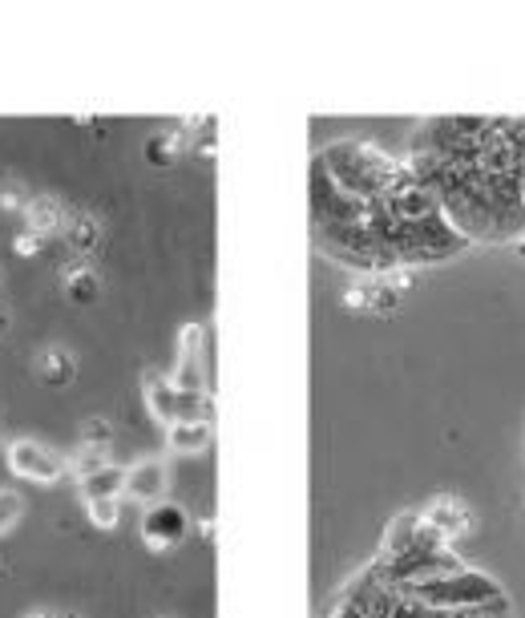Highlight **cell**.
Instances as JSON below:
<instances>
[{"label": "cell", "instance_id": "cell-1", "mask_svg": "<svg viewBox=\"0 0 525 618\" xmlns=\"http://www.w3.org/2000/svg\"><path fill=\"white\" fill-rule=\"evenodd\" d=\"M412 178L461 239H525V122H429L412 150Z\"/></svg>", "mask_w": 525, "mask_h": 618}, {"label": "cell", "instance_id": "cell-2", "mask_svg": "<svg viewBox=\"0 0 525 618\" xmlns=\"http://www.w3.org/2000/svg\"><path fill=\"white\" fill-rule=\"evenodd\" d=\"M146 400H150V412L154 417L170 429V425H178V421H206V396L202 392H178L170 380H162V376H146Z\"/></svg>", "mask_w": 525, "mask_h": 618}, {"label": "cell", "instance_id": "cell-3", "mask_svg": "<svg viewBox=\"0 0 525 618\" xmlns=\"http://www.w3.org/2000/svg\"><path fill=\"white\" fill-rule=\"evenodd\" d=\"M5 461H9V469H13L17 477L37 481V485H53V481H61V477H65V469H69L61 453L45 449V445H41V441H33V437L13 441V445L5 449Z\"/></svg>", "mask_w": 525, "mask_h": 618}, {"label": "cell", "instance_id": "cell-4", "mask_svg": "<svg viewBox=\"0 0 525 618\" xmlns=\"http://www.w3.org/2000/svg\"><path fill=\"white\" fill-rule=\"evenodd\" d=\"M186 530H190V518H186V509L174 505V501H158V505H150L142 513V542L154 554H166V550L182 546Z\"/></svg>", "mask_w": 525, "mask_h": 618}, {"label": "cell", "instance_id": "cell-5", "mask_svg": "<svg viewBox=\"0 0 525 618\" xmlns=\"http://www.w3.org/2000/svg\"><path fill=\"white\" fill-rule=\"evenodd\" d=\"M166 489H170V469H166V461L162 457H142V461H134L130 469H126V489H122V497H130V501H138V505H158V501H166Z\"/></svg>", "mask_w": 525, "mask_h": 618}, {"label": "cell", "instance_id": "cell-6", "mask_svg": "<svg viewBox=\"0 0 525 618\" xmlns=\"http://www.w3.org/2000/svg\"><path fill=\"white\" fill-rule=\"evenodd\" d=\"M170 384L178 392H202V384H206L202 380V328L198 324H190L182 332V348H178V364H174Z\"/></svg>", "mask_w": 525, "mask_h": 618}, {"label": "cell", "instance_id": "cell-7", "mask_svg": "<svg viewBox=\"0 0 525 618\" xmlns=\"http://www.w3.org/2000/svg\"><path fill=\"white\" fill-rule=\"evenodd\" d=\"M25 223H29V231H33L37 239H45V235L65 231L69 215H65V206H61L53 194H37V198L25 202Z\"/></svg>", "mask_w": 525, "mask_h": 618}, {"label": "cell", "instance_id": "cell-8", "mask_svg": "<svg viewBox=\"0 0 525 618\" xmlns=\"http://www.w3.org/2000/svg\"><path fill=\"white\" fill-rule=\"evenodd\" d=\"M166 445L170 453H182V457H194V453H206L210 445V421H178L166 429Z\"/></svg>", "mask_w": 525, "mask_h": 618}, {"label": "cell", "instance_id": "cell-9", "mask_svg": "<svg viewBox=\"0 0 525 618\" xmlns=\"http://www.w3.org/2000/svg\"><path fill=\"white\" fill-rule=\"evenodd\" d=\"M77 485H81V497H85V501L122 497V489H126V469H122V465H105V469H97V473L81 477Z\"/></svg>", "mask_w": 525, "mask_h": 618}, {"label": "cell", "instance_id": "cell-10", "mask_svg": "<svg viewBox=\"0 0 525 618\" xmlns=\"http://www.w3.org/2000/svg\"><path fill=\"white\" fill-rule=\"evenodd\" d=\"M37 372H41V380L45 384H53V388H65L69 380H73V372H77V360H73V352L69 348H45L41 356H37Z\"/></svg>", "mask_w": 525, "mask_h": 618}, {"label": "cell", "instance_id": "cell-11", "mask_svg": "<svg viewBox=\"0 0 525 618\" xmlns=\"http://www.w3.org/2000/svg\"><path fill=\"white\" fill-rule=\"evenodd\" d=\"M65 295L73 303H93L97 299V275L89 267H69L65 271Z\"/></svg>", "mask_w": 525, "mask_h": 618}, {"label": "cell", "instance_id": "cell-12", "mask_svg": "<svg viewBox=\"0 0 525 618\" xmlns=\"http://www.w3.org/2000/svg\"><path fill=\"white\" fill-rule=\"evenodd\" d=\"M122 497H101V501H85V513H89V522L97 530H114L122 522Z\"/></svg>", "mask_w": 525, "mask_h": 618}, {"label": "cell", "instance_id": "cell-13", "mask_svg": "<svg viewBox=\"0 0 525 618\" xmlns=\"http://www.w3.org/2000/svg\"><path fill=\"white\" fill-rule=\"evenodd\" d=\"M73 473H77V481L81 477H89V473H97V469H105V465H114L110 461V449H93V445H77V453H73Z\"/></svg>", "mask_w": 525, "mask_h": 618}, {"label": "cell", "instance_id": "cell-14", "mask_svg": "<svg viewBox=\"0 0 525 618\" xmlns=\"http://www.w3.org/2000/svg\"><path fill=\"white\" fill-rule=\"evenodd\" d=\"M65 235H69V243H73L77 251H89V247L97 243L101 227H97V219H89V215H73V219L65 223Z\"/></svg>", "mask_w": 525, "mask_h": 618}, {"label": "cell", "instance_id": "cell-15", "mask_svg": "<svg viewBox=\"0 0 525 618\" xmlns=\"http://www.w3.org/2000/svg\"><path fill=\"white\" fill-rule=\"evenodd\" d=\"M25 518V497L17 489H0V538Z\"/></svg>", "mask_w": 525, "mask_h": 618}, {"label": "cell", "instance_id": "cell-16", "mask_svg": "<svg viewBox=\"0 0 525 618\" xmlns=\"http://www.w3.org/2000/svg\"><path fill=\"white\" fill-rule=\"evenodd\" d=\"M110 437H114V429H110V421H101V417H89V421L81 425V445L110 449Z\"/></svg>", "mask_w": 525, "mask_h": 618}, {"label": "cell", "instance_id": "cell-17", "mask_svg": "<svg viewBox=\"0 0 525 618\" xmlns=\"http://www.w3.org/2000/svg\"><path fill=\"white\" fill-rule=\"evenodd\" d=\"M25 194H21V186H5V190H0V206H5V211H21L25 215Z\"/></svg>", "mask_w": 525, "mask_h": 618}, {"label": "cell", "instance_id": "cell-18", "mask_svg": "<svg viewBox=\"0 0 525 618\" xmlns=\"http://www.w3.org/2000/svg\"><path fill=\"white\" fill-rule=\"evenodd\" d=\"M37 247H41V239H37L33 231H25V235H17V239H13V251H17L21 259H33V255H37Z\"/></svg>", "mask_w": 525, "mask_h": 618}, {"label": "cell", "instance_id": "cell-19", "mask_svg": "<svg viewBox=\"0 0 525 618\" xmlns=\"http://www.w3.org/2000/svg\"><path fill=\"white\" fill-rule=\"evenodd\" d=\"M5 328H9V320H5V316H0V332H5Z\"/></svg>", "mask_w": 525, "mask_h": 618}, {"label": "cell", "instance_id": "cell-20", "mask_svg": "<svg viewBox=\"0 0 525 618\" xmlns=\"http://www.w3.org/2000/svg\"><path fill=\"white\" fill-rule=\"evenodd\" d=\"M29 618H53V614H29Z\"/></svg>", "mask_w": 525, "mask_h": 618}]
</instances>
